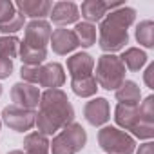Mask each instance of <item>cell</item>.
<instances>
[{
  "instance_id": "obj_21",
  "label": "cell",
  "mask_w": 154,
  "mask_h": 154,
  "mask_svg": "<svg viewBox=\"0 0 154 154\" xmlns=\"http://www.w3.org/2000/svg\"><path fill=\"white\" fill-rule=\"evenodd\" d=\"M71 87H72V93L80 98H89V96H94L96 91H98V84L94 80V76H85V78H76V80H71Z\"/></svg>"
},
{
  "instance_id": "obj_31",
  "label": "cell",
  "mask_w": 154,
  "mask_h": 154,
  "mask_svg": "<svg viewBox=\"0 0 154 154\" xmlns=\"http://www.w3.org/2000/svg\"><path fill=\"white\" fill-rule=\"evenodd\" d=\"M8 154H26L24 150H11V152H8Z\"/></svg>"
},
{
  "instance_id": "obj_32",
  "label": "cell",
  "mask_w": 154,
  "mask_h": 154,
  "mask_svg": "<svg viewBox=\"0 0 154 154\" xmlns=\"http://www.w3.org/2000/svg\"><path fill=\"white\" fill-rule=\"evenodd\" d=\"M0 94H2V85H0Z\"/></svg>"
},
{
  "instance_id": "obj_4",
  "label": "cell",
  "mask_w": 154,
  "mask_h": 154,
  "mask_svg": "<svg viewBox=\"0 0 154 154\" xmlns=\"http://www.w3.org/2000/svg\"><path fill=\"white\" fill-rule=\"evenodd\" d=\"M94 80L100 87H103L107 91H116L125 82V65L122 63L120 56L102 54L96 63Z\"/></svg>"
},
{
  "instance_id": "obj_17",
  "label": "cell",
  "mask_w": 154,
  "mask_h": 154,
  "mask_svg": "<svg viewBox=\"0 0 154 154\" xmlns=\"http://www.w3.org/2000/svg\"><path fill=\"white\" fill-rule=\"evenodd\" d=\"M116 100L122 105H129V107H136L140 105L141 100V91L136 85V82L132 80H125L118 89H116Z\"/></svg>"
},
{
  "instance_id": "obj_23",
  "label": "cell",
  "mask_w": 154,
  "mask_h": 154,
  "mask_svg": "<svg viewBox=\"0 0 154 154\" xmlns=\"http://www.w3.org/2000/svg\"><path fill=\"white\" fill-rule=\"evenodd\" d=\"M136 40L143 47H154V24L152 20H143L136 26Z\"/></svg>"
},
{
  "instance_id": "obj_14",
  "label": "cell",
  "mask_w": 154,
  "mask_h": 154,
  "mask_svg": "<svg viewBox=\"0 0 154 154\" xmlns=\"http://www.w3.org/2000/svg\"><path fill=\"white\" fill-rule=\"evenodd\" d=\"M51 47L56 54H67L78 47V38L71 29H54L51 33Z\"/></svg>"
},
{
  "instance_id": "obj_15",
  "label": "cell",
  "mask_w": 154,
  "mask_h": 154,
  "mask_svg": "<svg viewBox=\"0 0 154 154\" xmlns=\"http://www.w3.org/2000/svg\"><path fill=\"white\" fill-rule=\"evenodd\" d=\"M118 8H122V4H111V2H103V0H85L82 4V17L89 24H93L103 20L107 11H114Z\"/></svg>"
},
{
  "instance_id": "obj_24",
  "label": "cell",
  "mask_w": 154,
  "mask_h": 154,
  "mask_svg": "<svg viewBox=\"0 0 154 154\" xmlns=\"http://www.w3.org/2000/svg\"><path fill=\"white\" fill-rule=\"evenodd\" d=\"M18 47H20V40L17 36H2L0 38V56L13 60L18 54Z\"/></svg>"
},
{
  "instance_id": "obj_9",
  "label": "cell",
  "mask_w": 154,
  "mask_h": 154,
  "mask_svg": "<svg viewBox=\"0 0 154 154\" xmlns=\"http://www.w3.org/2000/svg\"><path fill=\"white\" fill-rule=\"evenodd\" d=\"M49 40H51V26H49V22H45V20H31L26 26V35H24L22 42H26L29 45H35V47H47Z\"/></svg>"
},
{
  "instance_id": "obj_6",
  "label": "cell",
  "mask_w": 154,
  "mask_h": 154,
  "mask_svg": "<svg viewBox=\"0 0 154 154\" xmlns=\"http://www.w3.org/2000/svg\"><path fill=\"white\" fill-rule=\"evenodd\" d=\"M98 143L107 154H132L136 149V141L131 134L111 125L98 131Z\"/></svg>"
},
{
  "instance_id": "obj_22",
  "label": "cell",
  "mask_w": 154,
  "mask_h": 154,
  "mask_svg": "<svg viewBox=\"0 0 154 154\" xmlns=\"http://www.w3.org/2000/svg\"><path fill=\"white\" fill-rule=\"evenodd\" d=\"M74 35L78 38V45L91 47L96 42V27L89 22H78L74 27Z\"/></svg>"
},
{
  "instance_id": "obj_3",
  "label": "cell",
  "mask_w": 154,
  "mask_h": 154,
  "mask_svg": "<svg viewBox=\"0 0 154 154\" xmlns=\"http://www.w3.org/2000/svg\"><path fill=\"white\" fill-rule=\"evenodd\" d=\"M114 120H116V123L122 129L131 131L140 140H150L154 136V122L145 120L141 116L138 105L136 107H129V105L118 103L116 111H114Z\"/></svg>"
},
{
  "instance_id": "obj_29",
  "label": "cell",
  "mask_w": 154,
  "mask_h": 154,
  "mask_svg": "<svg viewBox=\"0 0 154 154\" xmlns=\"http://www.w3.org/2000/svg\"><path fill=\"white\" fill-rule=\"evenodd\" d=\"M143 80L149 85V89H154V63H149V67L143 74Z\"/></svg>"
},
{
  "instance_id": "obj_2",
  "label": "cell",
  "mask_w": 154,
  "mask_h": 154,
  "mask_svg": "<svg viewBox=\"0 0 154 154\" xmlns=\"http://www.w3.org/2000/svg\"><path fill=\"white\" fill-rule=\"evenodd\" d=\"M136 11L132 8L122 6L109 15L100 24V47L107 54H112L116 51H122L125 44L129 42L127 29L134 24Z\"/></svg>"
},
{
  "instance_id": "obj_16",
  "label": "cell",
  "mask_w": 154,
  "mask_h": 154,
  "mask_svg": "<svg viewBox=\"0 0 154 154\" xmlns=\"http://www.w3.org/2000/svg\"><path fill=\"white\" fill-rule=\"evenodd\" d=\"M17 8L24 17H29L33 20H44L47 15H51L53 4L49 0H17Z\"/></svg>"
},
{
  "instance_id": "obj_8",
  "label": "cell",
  "mask_w": 154,
  "mask_h": 154,
  "mask_svg": "<svg viewBox=\"0 0 154 154\" xmlns=\"http://www.w3.org/2000/svg\"><path fill=\"white\" fill-rule=\"evenodd\" d=\"M40 96H42V93L38 91V87L26 84V82H18L11 89V100L15 102V105L22 107V109L35 111L40 103Z\"/></svg>"
},
{
  "instance_id": "obj_26",
  "label": "cell",
  "mask_w": 154,
  "mask_h": 154,
  "mask_svg": "<svg viewBox=\"0 0 154 154\" xmlns=\"http://www.w3.org/2000/svg\"><path fill=\"white\" fill-rule=\"evenodd\" d=\"M15 4L9 0H0V26L8 24L13 17H15Z\"/></svg>"
},
{
  "instance_id": "obj_33",
  "label": "cell",
  "mask_w": 154,
  "mask_h": 154,
  "mask_svg": "<svg viewBox=\"0 0 154 154\" xmlns=\"http://www.w3.org/2000/svg\"><path fill=\"white\" fill-rule=\"evenodd\" d=\"M0 127H2V122H0Z\"/></svg>"
},
{
  "instance_id": "obj_30",
  "label": "cell",
  "mask_w": 154,
  "mask_h": 154,
  "mask_svg": "<svg viewBox=\"0 0 154 154\" xmlns=\"http://www.w3.org/2000/svg\"><path fill=\"white\" fill-rule=\"evenodd\" d=\"M136 154H154V143L152 141H147V143L140 145V149H138Z\"/></svg>"
},
{
  "instance_id": "obj_5",
  "label": "cell",
  "mask_w": 154,
  "mask_h": 154,
  "mask_svg": "<svg viewBox=\"0 0 154 154\" xmlns=\"http://www.w3.org/2000/svg\"><path fill=\"white\" fill-rule=\"evenodd\" d=\"M87 143V132L80 123H69L49 143L53 154H76Z\"/></svg>"
},
{
  "instance_id": "obj_11",
  "label": "cell",
  "mask_w": 154,
  "mask_h": 154,
  "mask_svg": "<svg viewBox=\"0 0 154 154\" xmlns=\"http://www.w3.org/2000/svg\"><path fill=\"white\" fill-rule=\"evenodd\" d=\"M93 69H94V58L89 53H76L71 58H67V71L72 80L91 76Z\"/></svg>"
},
{
  "instance_id": "obj_10",
  "label": "cell",
  "mask_w": 154,
  "mask_h": 154,
  "mask_svg": "<svg viewBox=\"0 0 154 154\" xmlns=\"http://www.w3.org/2000/svg\"><path fill=\"white\" fill-rule=\"evenodd\" d=\"M84 116L85 120L94 125V127H100L103 123L109 122L111 118V107H109V102L105 98H94L91 102L85 103L84 107Z\"/></svg>"
},
{
  "instance_id": "obj_18",
  "label": "cell",
  "mask_w": 154,
  "mask_h": 154,
  "mask_svg": "<svg viewBox=\"0 0 154 154\" xmlns=\"http://www.w3.org/2000/svg\"><path fill=\"white\" fill-rule=\"evenodd\" d=\"M18 53H20V60L24 62V65H29V67L40 65L47 58V47H35V45L26 44V42L20 44Z\"/></svg>"
},
{
  "instance_id": "obj_27",
  "label": "cell",
  "mask_w": 154,
  "mask_h": 154,
  "mask_svg": "<svg viewBox=\"0 0 154 154\" xmlns=\"http://www.w3.org/2000/svg\"><path fill=\"white\" fill-rule=\"evenodd\" d=\"M138 109H140V112H141V116H143L145 120L154 122V96H152V94L147 96L145 102H143L141 105H138Z\"/></svg>"
},
{
  "instance_id": "obj_1",
  "label": "cell",
  "mask_w": 154,
  "mask_h": 154,
  "mask_svg": "<svg viewBox=\"0 0 154 154\" xmlns=\"http://www.w3.org/2000/svg\"><path fill=\"white\" fill-rule=\"evenodd\" d=\"M38 107L35 125L44 136H51L74 122V109L62 89H45Z\"/></svg>"
},
{
  "instance_id": "obj_20",
  "label": "cell",
  "mask_w": 154,
  "mask_h": 154,
  "mask_svg": "<svg viewBox=\"0 0 154 154\" xmlns=\"http://www.w3.org/2000/svg\"><path fill=\"white\" fill-rule=\"evenodd\" d=\"M26 154H49V140L40 132H31L24 138Z\"/></svg>"
},
{
  "instance_id": "obj_12",
  "label": "cell",
  "mask_w": 154,
  "mask_h": 154,
  "mask_svg": "<svg viewBox=\"0 0 154 154\" xmlns=\"http://www.w3.org/2000/svg\"><path fill=\"white\" fill-rule=\"evenodd\" d=\"M65 82V72L60 63H45L40 65V74H38V84L40 87L47 89H58Z\"/></svg>"
},
{
  "instance_id": "obj_28",
  "label": "cell",
  "mask_w": 154,
  "mask_h": 154,
  "mask_svg": "<svg viewBox=\"0 0 154 154\" xmlns=\"http://www.w3.org/2000/svg\"><path fill=\"white\" fill-rule=\"evenodd\" d=\"M13 72V60L6 58V56H0V80L9 78Z\"/></svg>"
},
{
  "instance_id": "obj_25",
  "label": "cell",
  "mask_w": 154,
  "mask_h": 154,
  "mask_svg": "<svg viewBox=\"0 0 154 154\" xmlns=\"http://www.w3.org/2000/svg\"><path fill=\"white\" fill-rule=\"evenodd\" d=\"M24 24H26V17H24L20 11H17V13H15V17H13L8 24L0 26V33H4V35L17 33V31H20V29H24Z\"/></svg>"
},
{
  "instance_id": "obj_7",
  "label": "cell",
  "mask_w": 154,
  "mask_h": 154,
  "mask_svg": "<svg viewBox=\"0 0 154 154\" xmlns=\"http://www.w3.org/2000/svg\"><path fill=\"white\" fill-rule=\"evenodd\" d=\"M2 120L15 132H26V131L33 129V125L36 122V112L29 111V109H22V107H18V105L13 103V105L4 107Z\"/></svg>"
},
{
  "instance_id": "obj_19",
  "label": "cell",
  "mask_w": 154,
  "mask_h": 154,
  "mask_svg": "<svg viewBox=\"0 0 154 154\" xmlns=\"http://www.w3.org/2000/svg\"><path fill=\"white\" fill-rule=\"evenodd\" d=\"M120 60H122V63L125 65V69L136 72V71H140V69L147 63V54H145L141 49H138V47H129V49H125V51L122 53Z\"/></svg>"
},
{
  "instance_id": "obj_13",
  "label": "cell",
  "mask_w": 154,
  "mask_h": 154,
  "mask_svg": "<svg viewBox=\"0 0 154 154\" xmlns=\"http://www.w3.org/2000/svg\"><path fill=\"white\" fill-rule=\"evenodd\" d=\"M51 20L56 26H69L76 24L80 18V9L74 2H56L51 9Z\"/></svg>"
}]
</instances>
